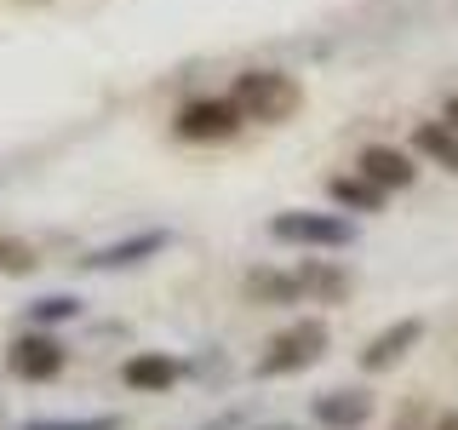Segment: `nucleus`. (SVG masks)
I'll use <instances>...</instances> for the list:
<instances>
[{
	"label": "nucleus",
	"mask_w": 458,
	"mask_h": 430,
	"mask_svg": "<svg viewBox=\"0 0 458 430\" xmlns=\"http://www.w3.org/2000/svg\"><path fill=\"white\" fill-rule=\"evenodd\" d=\"M229 98H235V109L247 115V121H264V126H281L304 109V86L293 75H281V69H241L235 86H229Z\"/></svg>",
	"instance_id": "nucleus-1"
},
{
	"label": "nucleus",
	"mask_w": 458,
	"mask_h": 430,
	"mask_svg": "<svg viewBox=\"0 0 458 430\" xmlns=\"http://www.w3.org/2000/svg\"><path fill=\"white\" fill-rule=\"evenodd\" d=\"M327 356V327L321 322H293L286 333L269 339V350L258 356V379H286V373H304Z\"/></svg>",
	"instance_id": "nucleus-2"
},
{
	"label": "nucleus",
	"mask_w": 458,
	"mask_h": 430,
	"mask_svg": "<svg viewBox=\"0 0 458 430\" xmlns=\"http://www.w3.org/2000/svg\"><path fill=\"white\" fill-rule=\"evenodd\" d=\"M269 236L286 241V247H350L355 241V224L338 219V212H276L269 219Z\"/></svg>",
	"instance_id": "nucleus-3"
},
{
	"label": "nucleus",
	"mask_w": 458,
	"mask_h": 430,
	"mask_svg": "<svg viewBox=\"0 0 458 430\" xmlns=\"http://www.w3.org/2000/svg\"><path fill=\"white\" fill-rule=\"evenodd\" d=\"M241 121H247V115L235 109V98H195V104L178 109L172 138H183V143H224V138H235Z\"/></svg>",
	"instance_id": "nucleus-4"
},
{
	"label": "nucleus",
	"mask_w": 458,
	"mask_h": 430,
	"mask_svg": "<svg viewBox=\"0 0 458 430\" xmlns=\"http://www.w3.org/2000/svg\"><path fill=\"white\" fill-rule=\"evenodd\" d=\"M64 362H69V350L47 333V327H40V333H23V339L6 350L12 379H23V384H47V379H57V373H64Z\"/></svg>",
	"instance_id": "nucleus-5"
},
{
	"label": "nucleus",
	"mask_w": 458,
	"mask_h": 430,
	"mask_svg": "<svg viewBox=\"0 0 458 430\" xmlns=\"http://www.w3.org/2000/svg\"><path fill=\"white\" fill-rule=\"evenodd\" d=\"M178 379H183V362H178V356H161V350H143V356H132V362L121 367V384L138 391V396H161Z\"/></svg>",
	"instance_id": "nucleus-6"
},
{
	"label": "nucleus",
	"mask_w": 458,
	"mask_h": 430,
	"mask_svg": "<svg viewBox=\"0 0 458 430\" xmlns=\"http://www.w3.org/2000/svg\"><path fill=\"white\" fill-rule=\"evenodd\" d=\"M166 241H172L166 229H143V236H126V241H114V247L86 253L81 264H86V270H132V264H143V258H155Z\"/></svg>",
	"instance_id": "nucleus-7"
},
{
	"label": "nucleus",
	"mask_w": 458,
	"mask_h": 430,
	"mask_svg": "<svg viewBox=\"0 0 458 430\" xmlns=\"http://www.w3.org/2000/svg\"><path fill=\"white\" fill-rule=\"evenodd\" d=\"M419 339H424V322H419V315H407V322L384 327V333L367 344V350H361V367H367V373H384V367H395V362H401V356H407Z\"/></svg>",
	"instance_id": "nucleus-8"
},
{
	"label": "nucleus",
	"mask_w": 458,
	"mask_h": 430,
	"mask_svg": "<svg viewBox=\"0 0 458 430\" xmlns=\"http://www.w3.org/2000/svg\"><path fill=\"white\" fill-rule=\"evenodd\" d=\"M361 178H372L378 190H412V178H419V167L407 161L401 150H390V143H372V150H361Z\"/></svg>",
	"instance_id": "nucleus-9"
},
{
	"label": "nucleus",
	"mask_w": 458,
	"mask_h": 430,
	"mask_svg": "<svg viewBox=\"0 0 458 430\" xmlns=\"http://www.w3.org/2000/svg\"><path fill=\"white\" fill-rule=\"evenodd\" d=\"M315 419H321L327 430H355V425L372 419V396H361V391H327V396H315Z\"/></svg>",
	"instance_id": "nucleus-10"
},
{
	"label": "nucleus",
	"mask_w": 458,
	"mask_h": 430,
	"mask_svg": "<svg viewBox=\"0 0 458 430\" xmlns=\"http://www.w3.org/2000/svg\"><path fill=\"white\" fill-rule=\"evenodd\" d=\"M412 150L429 155L436 167L458 172V126L453 121H419V126H412Z\"/></svg>",
	"instance_id": "nucleus-11"
},
{
	"label": "nucleus",
	"mask_w": 458,
	"mask_h": 430,
	"mask_svg": "<svg viewBox=\"0 0 458 430\" xmlns=\"http://www.w3.org/2000/svg\"><path fill=\"white\" fill-rule=\"evenodd\" d=\"M247 298H252V305H293V298H304V281L286 276V270H252V276H247Z\"/></svg>",
	"instance_id": "nucleus-12"
},
{
	"label": "nucleus",
	"mask_w": 458,
	"mask_h": 430,
	"mask_svg": "<svg viewBox=\"0 0 458 430\" xmlns=\"http://www.w3.org/2000/svg\"><path fill=\"white\" fill-rule=\"evenodd\" d=\"M327 195H333L338 207H350V212H378L390 190H378L372 178H333V184H327Z\"/></svg>",
	"instance_id": "nucleus-13"
},
{
	"label": "nucleus",
	"mask_w": 458,
	"mask_h": 430,
	"mask_svg": "<svg viewBox=\"0 0 458 430\" xmlns=\"http://www.w3.org/2000/svg\"><path fill=\"white\" fill-rule=\"evenodd\" d=\"M298 281H304V293L327 298V305H338V298L350 293V276H344V270H333V264H304V270H298Z\"/></svg>",
	"instance_id": "nucleus-14"
},
{
	"label": "nucleus",
	"mask_w": 458,
	"mask_h": 430,
	"mask_svg": "<svg viewBox=\"0 0 458 430\" xmlns=\"http://www.w3.org/2000/svg\"><path fill=\"white\" fill-rule=\"evenodd\" d=\"M35 264H40V253L29 247L23 236H6V229H0V270H6V276H29Z\"/></svg>",
	"instance_id": "nucleus-15"
},
{
	"label": "nucleus",
	"mask_w": 458,
	"mask_h": 430,
	"mask_svg": "<svg viewBox=\"0 0 458 430\" xmlns=\"http://www.w3.org/2000/svg\"><path fill=\"white\" fill-rule=\"evenodd\" d=\"M69 315H81V298H69V293H52V298H35V305H29V322L35 327L69 322Z\"/></svg>",
	"instance_id": "nucleus-16"
},
{
	"label": "nucleus",
	"mask_w": 458,
	"mask_h": 430,
	"mask_svg": "<svg viewBox=\"0 0 458 430\" xmlns=\"http://www.w3.org/2000/svg\"><path fill=\"white\" fill-rule=\"evenodd\" d=\"M23 430H121V413H98V419H35Z\"/></svg>",
	"instance_id": "nucleus-17"
},
{
	"label": "nucleus",
	"mask_w": 458,
	"mask_h": 430,
	"mask_svg": "<svg viewBox=\"0 0 458 430\" xmlns=\"http://www.w3.org/2000/svg\"><path fill=\"white\" fill-rule=\"evenodd\" d=\"M441 121H453V126H458V92L447 98V115H441Z\"/></svg>",
	"instance_id": "nucleus-18"
},
{
	"label": "nucleus",
	"mask_w": 458,
	"mask_h": 430,
	"mask_svg": "<svg viewBox=\"0 0 458 430\" xmlns=\"http://www.w3.org/2000/svg\"><path fill=\"white\" fill-rule=\"evenodd\" d=\"M441 430H458V419H441Z\"/></svg>",
	"instance_id": "nucleus-19"
}]
</instances>
